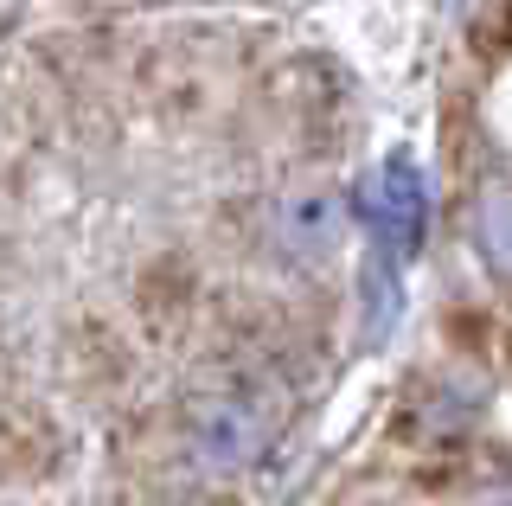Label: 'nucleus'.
<instances>
[{"instance_id":"nucleus-1","label":"nucleus","mask_w":512,"mask_h":506,"mask_svg":"<svg viewBox=\"0 0 512 506\" xmlns=\"http://www.w3.org/2000/svg\"><path fill=\"white\" fill-rule=\"evenodd\" d=\"M359 205H365V225L384 244V257H416L429 231V186L416 173L410 154H391V161L372 167V180L359 186Z\"/></svg>"},{"instance_id":"nucleus-2","label":"nucleus","mask_w":512,"mask_h":506,"mask_svg":"<svg viewBox=\"0 0 512 506\" xmlns=\"http://www.w3.org/2000/svg\"><path fill=\"white\" fill-rule=\"evenodd\" d=\"M269 442V417L250 398H205L192 410V455L212 468H250Z\"/></svg>"},{"instance_id":"nucleus-3","label":"nucleus","mask_w":512,"mask_h":506,"mask_svg":"<svg viewBox=\"0 0 512 506\" xmlns=\"http://www.w3.org/2000/svg\"><path fill=\"white\" fill-rule=\"evenodd\" d=\"M276 231H282V244L295 250V257H327V250L340 244V231H346V212H340L333 193H301V199L282 205Z\"/></svg>"},{"instance_id":"nucleus-4","label":"nucleus","mask_w":512,"mask_h":506,"mask_svg":"<svg viewBox=\"0 0 512 506\" xmlns=\"http://www.w3.org/2000/svg\"><path fill=\"white\" fill-rule=\"evenodd\" d=\"M474 237H480V257L512 282V186H487V193H480Z\"/></svg>"},{"instance_id":"nucleus-5","label":"nucleus","mask_w":512,"mask_h":506,"mask_svg":"<svg viewBox=\"0 0 512 506\" xmlns=\"http://www.w3.org/2000/svg\"><path fill=\"white\" fill-rule=\"evenodd\" d=\"M186 506H218V500H186Z\"/></svg>"}]
</instances>
